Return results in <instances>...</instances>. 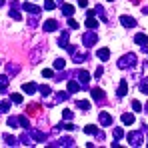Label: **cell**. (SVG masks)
Segmentation results:
<instances>
[{"instance_id": "obj_1", "label": "cell", "mask_w": 148, "mask_h": 148, "mask_svg": "<svg viewBox=\"0 0 148 148\" xmlns=\"http://www.w3.org/2000/svg\"><path fill=\"white\" fill-rule=\"evenodd\" d=\"M128 144L132 146H142L144 144V130H134V132H128Z\"/></svg>"}, {"instance_id": "obj_42", "label": "cell", "mask_w": 148, "mask_h": 148, "mask_svg": "<svg viewBox=\"0 0 148 148\" xmlns=\"http://www.w3.org/2000/svg\"><path fill=\"white\" fill-rule=\"evenodd\" d=\"M62 116H64V120H72V118H74V112H72V110H64V112H62Z\"/></svg>"}, {"instance_id": "obj_31", "label": "cell", "mask_w": 148, "mask_h": 148, "mask_svg": "<svg viewBox=\"0 0 148 148\" xmlns=\"http://www.w3.org/2000/svg\"><path fill=\"white\" fill-rule=\"evenodd\" d=\"M64 66H66V62H64L62 58H56V60H54V68H56V70H64Z\"/></svg>"}, {"instance_id": "obj_20", "label": "cell", "mask_w": 148, "mask_h": 148, "mask_svg": "<svg viewBox=\"0 0 148 148\" xmlns=\"http://www.w3.org/2000/svg\"><path fill=\"white\" fill-rule=\"evenodd\" d=\"M18 142H22L24 146H34V142H32V136L26 132V134H22L20 138H18Z\"/></svg>"}, {"instance_id": "obj_12", "label": "cell", "mask_w": 148, "mask_h": 148, "mask_svg": "<svg viewBox=\"0 0 148 148\" xmlns=\"http://www.w3.org/2000/svg\"><path fill=\"white\" fill-rule=\"evenodd\" d=\"M98 120H100L102 126H110V124H112V116H110L108 112H100V114H98Z\"/></svg>"}, {"instance_id": "obj_44", "label": "cell", "mask_w": 148, "mask_h": 148, "mask_svg": "<svg viewBox=\"0 0 148 148\" xmlns=\"http://www.w3.org/2000/svg\"><path fill=\"white\" fill-rule=\"evenodd\" d=\"M68 26H70V28H74V30H76V28H80V24H78L74 18H70V16H68Z\"/></svg>"}, {"instance_id": "obj_22", "label": "cell", "mask_w": 148, "mask_h": 148, "mask_svg": "<svg viewBox=\"0 0 148 148\" xmlns=\"http://www.w3.org/2000/svg\"><path fill=\"white\" fill-rule=\"evenodd\" d=\"M80 88H82V86H80V82H76V80H70V82H68V92H70V94L78 92Z\"/></svg>"}, {"instance_id": "obj_10", "label": "cell", "mask_w": 148, "mask_h": 148, "mask_svg": "<svg viewBox=\"0 0 148 148\" xmlns=\"http://www.w3.org/2000/svg\"><path fill=\"white\" fill-rule=\"evenodd\" d=\"M22 8H24L26 12H30V14H36V16L40 14V8H38L34 2H24V4H22Z\"/></svg>"}, {"instance_id": "obj_5", "label": "cell", "mask_w": 148, "mask_h": 148, "mask_svg": "<svg viewBox=\"0 0 148 148\" xmlns=\"http://www.w3.org/2000/svg\"><path fill=\"white\" fill-rule=\"evenodd\" d=\"M84 24H86L88 30H94V28L98 26V20L94 18V10H88V14H86V22H84Z\"/></svg>"}, {"instance_id": "obj_40", "label": "cell", "mask_w": 148, "mask_h": 148, "mask_svg": "<svg viewBox=\"0 0 148 148\" xmlns=\"http://www.w3.org/2000/svg\"><path fill=\"white\" fill-rule=\"evenodd\" d=\"M124 136V130L122 128H114V140H120Z\"/></svg>"}, {"instance_id": "obj_11", "label": "cell", "mask_w": 148, "mask_h": 148, "mask_svg": "<svg viewBox=\"0 0 148 148\" xmlns=\"http://www.w3.org/2000/svg\"><path fill=\"white\" fill-rule=\"evenodd\" d=\"M90 94H92V100H94V102H98V104L104 102V90H102V88H94Z\"/></svg>"}, {"instance_id": "obj_39", "label": "cell", "mask_w": 148, "mask_h": 148, "mask_svg": "<svg viewBox=\"0 0 148 148\" xmlns=\"http://www.w3.org/2000/svg\"><path fill=\"white\" fill-rule=\"evenodd\" d=\"M84 132L86 134H96V126L94 124H88V126H84Z\"/></svg>"}, {"instance_id": "obj_41", "label": "cell", "mask_w": 148, "mask_h": 148, "mask_svg": "<svg viewBox=\"0 0 148 148\" xmlns=\"http://www.w3.org/2000/svg\"><path fill=\"white\" fill-rule=\"evenodd\" d=\"M44 8H46V10H54V8H56V2H54V0H46V2H44Z\"/></svg>"}, {"instance_id": "obj_37", "label": "cell", "mask_w": 148, "mask_h": 148, "mask_svg": "<svg viewBox=\"0 0 148 148\" xmlns=\"http://www.w3.org/2000/svg\"><path fill=\"white\" fill-rule=\"evenodd\" d=\"M60 128H64V130H74L76 126L70 124V122H64V124H60V126H56V130H60Z\"/></svg>"}, {"instance_id": "obj_50", "label": "cell", "mask_w": 148, "mask_h": 148, "mask_svg": "<svg viewBox=\"0 0 148 148\" xmlns=\"http://www.w3.org/2000/svg\"><path fill=\"white\" fill-rule=\"evenodd\" d=\"M144 110H146V112H148V104H146V108H144Z\"/></svg>"}, {"instance_id": "obj_47", "label": "cell", "mask_w": 148, "mask_h": 148, "mask_svg": "<svg viewBox=\"0 0 148 148\" xmlns=\"http://www.w3.org/2000/svg\"><path fill=\"white\" fill-rule=\"evenodd\" d=\"M78 6H80V8H86V6H88V0H78Z\"/></svg>"}, {"instance_id": "obj_25", "label": "cell", "mask_w": 148, "mask_h": 148, "mask_svg": "<svg viewBox=\"0 0 148 148\" xmlns=\"http://www.w3.org/2000/svg\"><path fill=\"white\" fill-rule=\"evenodd\" d=\"M2 138H4V142H6L8 146H16V144H18V138H14V136H10V134H4Z\"/></svg>"}, {"instance_id": "obj_27", "label": "cell", "mask_w": 148, "mask_h": 148, "mask_svg": "<svg viewBox=\"0 0 148 148\" xmlns=\"http://www.w3.org/2000/svg\"><path fill=\"white\" fill-rule=\"evenodd\" d=\"M6 70H8V76H14V74L20 72V66H16V64H6Z\"/></svg>"}, {"instance_id": "obj_48", "label": "cell", "mask_w": 148, "mask_h": 148, "mask_svg": "<svg viewBox=\"0 0 148 148\" xmlns=\"http://www.w3.org/2000/svg\"><path fill=\"white\" fill-rule=\"evenodd\" d=\"M102 72H104V70H102V66H98V68H96V72H94V76H96V78H100V76H102Z\"/></svg>"}, {"instance_id": "obj_30", "label": "cell", "mask_w": 148, "mask_h": 148, "mask_svg": "<svg viewBox=\"0 0 148 148\" xmlns=\"http://www.w3.org/2000/svg\"><path fill=\"white\" fill-rule=\"evenodd\" d=\"M66 98H68V94H66V92H58V94H56V98L50 102V106H52V104H56V102H62V100H66Z\"/></svg>"}, {"instance_id": "obj_45", "label": "cell", "mask_w": 148, "mask_h": 148, "mask_svg": "<svg viewBox=\"0 0 148 148\" xmlns=\"http://www.w3.org/2000/svg\"><path fill=\"white\" fill-rule=\"evenodd\" d=\"M42 76H44V78H52V76H54V70L46 68V70H42Z\"/></svg>"}, {"instance_id": "obj_23", "label": "cell", "mask_w": 148, "mask_h": 148, "mask_svg": "<svg viewBox=\"0 0 148 148\" xmlns=\"http://www.w3.org/2000/svg\"><path fill=\"white\" fill-rule=\"evenodd\" d=\"M96 56L104 62V60H108V58H110V50H108V48H100L98 52H96Z\"/></svg>"}, {"instance_id": "obj_9", "label": "cell", "mask_w": 148, "mask_h": 148, "mask_svg": "<svg viewBox=\"0 0 148 148\" xmlns=\"http://www.w3.org/2000/svg\"><path fill=\"white\" fill-rule=\"evenodd\" d=\"M126 92H128V80H120L118 90H116V96H118V98H124V96H126Z\"/></svg>"}, {"instance_id": "obj_6", "label": "cell", "mask_w": 148, "mask_h": 148, "mask_svg": "<svg viewBox=\"0 0 148 148\" xmlns=\"http://www.w3.org/2000/svg\"><path fill=\"white\" fill-rule=\"evenodd\" d=\"M76 78H78V82H80L82 88H86L88 82H90V74L86 72V70H78V72H76Z\"/></svg>"}, {"instance_id": "obj_7", "label": "cell", "mask_w": 148, "mask_h": 148, "mask_svg": "<svg viewBox=\"0 0 148 148\" xmlns=\"http://www.w3.org/2000/svg\"><path fill=\"white\" fill-rule=\"evenodd\" d=\"M28 134H30V136H32V140H36V142H44V140H48V136H46L44 132L34 130V128H28Z\"/></svg>"}, {"instance_id": "obj_33", "label": "cell", "mask_w": 148, "mask_h": 148, "mask_svg": "<svg viewBox=\"0 0 148 148\" xmlns=\"http://www.w3.org/2000/svg\"><path fill=\"white\" fill-rule=\"evenodd\" d=\"M18 124H20L22 128H26V130L30 128V122H28V118H26V116H18Z\"/></svg>"}, {"instance_id": "obj_36", "label": "cell", "mask_w": 148, "mask_h": 148, "mask_svg": "<svg viewBox=\"0 0 148 148\" xmlns=\"http://www.w3.org/2000/svg\"><path fill=\"white\" fill-rule=\"evenodd\" d=\"M140 90H142L144 94H148V76H146V78H142V82H140Z\"/></svg>"}, {"instance_id": "obj_4", "label": "cell", "mask_w": 148, "mask_h": 148, "mask_svg": "<svg viewBox=\"0 0 148 148\" xmlns=\"http://www.w3.org/2000/svg\"><path fill=\"white\" fill-rule=\"evenodd\" d=\"M66 50L72 54V60L76 62V64H80V62H84V60H86V54H84V52H80V50H76V46H70V44H68Z\"/></svg>"}, {"instance_id": "obj_29", "label": "cell", "mask_w": 148, "mask_h": 148, "mask_svg": "<svg viewBox=\"0 0 148 148\" xmlns=\"http://www.w3.org/2000/svg\"><path fill=\"white\" fill-rule=\"evenodd\" d=\"M62 14L72 16V14H74V6H70V4H64V2H62Z\"/></svg>"}, {"instance_id": "obj_52", "label": "cell", "mask_w": 148, "mask_h": 148, "mask_svg": "<svg viewBox=\"0 0 148 148\" xmlns=\"http://www.w3.org/2000/svg\"><path fill=\"white\" fill-rule=\"evenodd\" d=\"M108 2H114V0H108Z\"/></svg>"}, {"instance_id": "obj_17", "label": "cell", "mask_w": 148, "mask_h": 148, "mask_svg": "<svg viewBox=\"0 0 148 148\" xmlns=\"http://www.w3.org/2000/svg\"><path fill=\"white\" fill-rule=\"evenodd\" d=\"M22 90H24L26 94H34V92L38 90V84H34V82H26L24 86H22Z\"/></svg>"}, {"instance_id": "obj_15", "label": "cell", "mask_w": 148, "mask_h": 148, "mask_svg": "<svg viewBox=\"0 0 148 148\" xmlns=\"http://www.w3.org/2000/svg\"><path fill=\"white\" fill-rule=\"evenodd\" d=\"M42 28H44V32H54V30L58 28V22H56V20H46V22L42 24Z\"/></svg>"}, {"instance_id": "obj_16", "label": "cell", "mask_w": 148, "mask_h": 148, "mask_svg": "<svg viewBox=\"0 0 148 148\" xmlns=\"http://www.w3.org/2000/svg\"><path fill=\"white\" fill-rule=\"evenodd\" d=\"M50 146H74V140L72 138H60V140H56V142L50 144Z\"/></svg>"}, {"instance_id": "obj_24", "label": "cell", "mask_w": 148, "mask_h": 148, "mask_svg": "<svg viewBox=\"0 0 148 148\" xmlns=\"http://www.w3.org/2000/svg\"><path fill=\"white\" fill-rule=\"evenodd\" d=\"M10 18H14V20H22V14H20V10L16 8V4L10 8Z\"/></svg>"}, {"instance_id": "obj_8", "label": "cell", "mask_w": 148, "mask_h": 148, "mask_svg": "<svg viewBox=\"0 0 148 148\" xmlns=\"http://www.w3.org/2000/svg\"><path fill=\"white\" fill-rule=\"evenodd\" d=\"M134 42L138 46H142V52H148V36L146 34H136L134 36Z\"/></svg>"}, {"instance_id": "obj_34", "label": "cell", "mask_w": 148, "mask_h": 148, "mask_svg": "<svg viewBox=\"0 0 148 148\" xmlns=\"http://www.w3.org/2000/svg\"><path fill=\"white\" fill-rule=\"evenodd\" d=\"M78 108H82V110H90V102H88V100H78Z\"/></svg>"}, {"instance_id": "obj_38", "label": "cell", "mask_w": 148, "mask_h": 148, "mask_svg": "<svg viewBox=\"0 0 148 148\" xmlns=\"http://www.w3.org/2000/svg\"><path fill=\"white\" fill-rule=\"evenodd\" d=\"M132 110H134V112H142V104H140L138 100H132Z\"/></svg>"}, {"instance_id": "obj_32", "label": "cell", "mask_w": 148, "mask_h": 148, "mask_svg": "<svg viewBox=\"0 0 148 148\" xmlns=\"http://www.w3.org/2000/svg\"><path fill=\"white\" fill-rule=\"evenodd\" d=\"M22 96L18 94V92H14V94H10V102H14V104H22Z\"/></svg>"}, {"instance_id": "obj_2", "label": "cell", "mask_w": 148, "mask_h": 148, "mask_svg": "<svg viewBox=\"0 0 148 148\" xmlns=\"http://www.w3.org/2000/svg\"><path fill=\"white\" fill-rule=\"evenodd\" d=\"M136 64V54H132V52H128V54H124L122 58L118 60V68H132Z\"/></svg>"}, {"instance_id": "obj_3", "label": "cell", "mask_w": 148, "mask_h": 148, "mask_svg": "<svg viewBox=\"0 0 148 148\" xmlns=\"http://www.w3.org/2000/svg\"><path fill=\"white\" fill-rule=\"evenodd\" d=\"M96 40H98V34H96L94 30H90V32H84V34H82V44H84L86 48L94 46V44H96Z\"/></svg>"}, {"instance_id": "obj_19", "label": "cell", "mask_w": 148, "mask_h": 148, "mask_svg": "<svg viewBox=\"0 0 148 148\" xmlns=\"http://www.w3.org/2000/svg\"><path fill=\"white\" fill-rule=\"evenodd\" d=\"M42 54H44V46H38V48H36V52L30 56V58H32V64H36V62L42 58Z\"/></svg>"}, {"instance_id": "obj_46", "label": "cell", "mask_w": 148, "mask_h": 148, "mask_svg": "<svg viewBox=\"0 0 148 148\" xmlns=\"http://www.w3.org/2000/svg\"><path fill=\"white\" fill-rule=\"evenodd\" d=\"M36 24H38V18H36V14H34V18L28 20V26H30V28H36Z\"/></svg>"}, {"instance_id": "obj_13", "label": "cell", "mask_w": 148, "mask_h": 148, "mask_svg": "<svg viewBox=\"0 0 148 148\" xmlns=\"http://www.w3.org/2000/svg\"><path fill=\"white\" fill-rule=\"evenodd\" d=\"M94 14H98V18L102 20V22H108V16H106V10H104V6L96 4V8H94Z\"/></svg>"}, {"instance_id": "obj_49", "label": "cell", "mask_w": 148, "mask_h": 148, "mask_svg": "<svg viewBox=\"0 0 148 148\" xmlns=\"http://www.w3.org/2000/svg\"><path fill=\"white\" fill-rule=\"evenodd\" d=\"M0 6H4V0H0Z\"/></svg>"}, {"instance_id": "obj_35", "label": "cell", "mask_w": 148, "mask_h": 148, "mask_svg": "<svg viewBox=\"0 0 148 148\" xmlns=\"http://www.w3.org/2000/svg\"><path fill=\"white\" fill-rule=\"evenodd\" d=\"M0 110H2V112H8V110H10V100H2V102H0Z\"/></svg>"}, {"instance_id": "obj_18", "label": "cell", "mask_w": 148, "mask_h": 148, "mask_svg": "<svg viewBox=\"0 0 148 148\" xmlns=\"http://www.w3.org/2000/svg\"><path fill=\"white\" fill-rule=\"evenodd\" d=\"M68 42H70V34H68V32H64V34L58 38V46H60V48H66V46H68Z\"/></svg>"}, {"instance_id": "obj_21", "label": "cell", "mask_w": 148, "mask_h": 148, "mask_svg": "<svg viewBox=\"0 0 148 148\" xmlns=\"http://www.w3.org/2000/svg\"><path fill=\"white\" fill-rule=\"evenodd\" d=\"M8 82H10L8 80V74H2L0 76V92H6L8 90Z\"/></svg>"}, {"instance_id": "obj_51", "label": "cell", "mask_w": 148, "mask_h": 148, "mask_svg": "<svg viewBox=\"0 0 148 148\" xmlns=\"http://www.w3.org/2000/svg\"><path fill=\"white\" fill-rule=\"evenodd\" d=\"M144 64H146V68H148V62H144Z\"/></svg>"}, {"instance_id": "obj_43", "label": "cell", "mask_w": 148, "mask_h": 148, "mask_svg": "<svg viewBox=\"0 0 148 148\" xmlns=\"http://www.w3.org/2000/svg\"><path fill=\"white\" fill-rule=\"evenodd\" d=\"M8 126H10V128L18 126V118H16V116H10V118H8Z\"/></svg>"}, {"instance_id": "obj_26", "label": "cell", "mask_w": 148, "mask_h": 148, "mask_svg": "<svg viewBox=\"0 0 148 148\" xmlns=\"http://www.w3.org/2000/svg\"><path fill=\"white\" fill-rule=\"evenodd\" d=\"M122 122L128 124V126L134 124V114H132V112H124V114H122Z\"/></svg>"}, {"instance_id": "obj_28", "label": "cell", "mask_w": 148, "mask_h": 148, "mask_svg": "<svg viewBox=\"0 0 148 148\" xmlns=\"http://www.w3.org/2000/svg\"><path fill=\"white\" fill-rule=\"evenodd\" d=\"M38 90H40V94H42V96H46V98H48L50 94H52V88H50L48 84H42V86H38Z\"/></svg>"}, {"instance_id": "obj_14", "label": "cell", "mask_w": 148, "mask_h": 148, "mask_svg": "<svg viewBox=\"0 0 148 148\" xmlns=\"http://www.w3.org/2000/svg\"><path fill=\"white\" fill-rule=\"evenodd\" d=\"M120 22H122V26H126V28H134V26H136V20H134L132 16H120Z\"/></svg>"}]
</instances>
